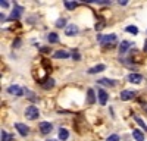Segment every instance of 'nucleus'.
Here are the masks:
<instances>
[{
  "instance_id": "nucleus-1",
  "label": "nucleus",
  "mask_w": 147,
  "mask_h": 141,
  "mask_svg": "<svg viewBox=\"0 0 147 141\" xmlns=\"http://www.w3.org/2000/svg\"><path fill=\"white\" fill-rule=\"evenodd\" d=\"M25 116H27V119L34 121L40 116V110L37 109L35 106H30V107H27V110H25Z\"/></svg>"
},
{
  "instance_id": "nucleus-2",
  "label": "nucleus",
  "mask_w": 147,
  "mask_h": 141,
  "mask_svg": "<svg viewBox=\"0 0 147 141\" xmlns=\"http://www.w3.org/2000/svg\"><path fill=\"white\" fill-rule=\"evenodd\" d=\"M100 43L106 47V46H113L115 41H116V35L115 34H109V35H102V37H99Z\"/></svg>"
},
{
  "instance_id": "nucleus-3",
  "label": "nucleus",
  "mask_w": 147,
  "mask_h": 141,
  "mask_svg": "<svg viewBox=\"0 0 147 141\" xmlns=\"http://www.w3.org/2000/svg\"><path fill=\"white\" fill-rule=\"evenodd\" d=\"M15 128H16V131L22 135V137H25V135H28V132H30V128L27 126V125H24V124H15Z\"/></svg>"
},
{
  "instance_id": "nucleus-4",
  "label": "nucleus",
  "mask_w": 147,
  "mask_h": 141,
  "mask_svg": "<svg viewBox=\"0 0 147 141\" xmlns=\"http://www.w3.org/2000/svg\"><path fill=\"white\" fill-rule=\"evenodd\" d=\"M52 129H53V125L50 122H40V131L41 134H49V132H52Z\"/></svg>"
},
{
  "instance_id": "nucleus-5",
  "label": "nucleus",
  "mask_w": 147,
  "mask_h": 141,
  "mask_svg": "<svg viewBox=\"0 0 147 141\" xmlns=\"http://www.w3.org/2000/svg\"><path fill=\"white\" fill-rule=\"evenodd\" d=\"M7 91H9L10 94H13V96H16V97H21L22 94H24V90H22L19 85H10V87L7 88Z\"/></svg>"
},
{
  "instance_id": "nucleus-6",
  "label": "nucleus",
  "mask_w": 147,
  "mask_h": 141,
  "mask_svg": "<svg viewBox=\"0 0 147 141\" xmlns=\"http://www.w3.org/2000/svg\"><path fill=\"white\" fill-rule=\"evenodd\" d=\"M134 97H136V93L131 91V90H125V91L121 93V100H124V101L131 100V99H134Z\"/></svg>"
},
{
  "instance_id": "nucleus-7",
  "label": "nucleus",
  "mask_w": 147,
  "mask_h": 141,
  "mask_svg": "<svg viewBox=\"0 0 147 141\" xmlns=\"http://www.w3.org/2000/svg\"><path fill=\"white\" fill-rule=\"evenodd\" d=\"M128 81L132 82V84H140L143 81V75L141 74H129L128 75Z\"/></svg>"
},
{
  "instance_id": "nucleus-8",
  "label": "nucleus",
  "mask_w": 147,
  "mask_h": 141,
  "mask_svg": "<svg viewBox=\"0 0 147 141\" xmlns=\"http://www.w3.org/2000/svg\"><path fill=\"white\" fill-rule=\"evenodd\" d=\"M65 34L66 35H75V34H78V27L74 25V23H71V25H68L65 28Z\"/></svg>"
},
{
  "instance_id": "nucleus-9",
  "label": "nucleus",
  "mask_w": 147,
  "mask_h": 141,
  "mask_svg": "<svg viewBox=\"0 0 147 141\" xmlns=\"http://www.w3.org/2000/svg\"><path fill=\"white\" fill-rule=\"evenodd\" d=\"M105 69H106L105 65H96V66H93V68L88 69V74H90V75H94V74H97V72H102V70H105Z\"/></svg>"
},
{
  "instance_id": "nucleus-10",
  "label": "nucleus",
  "mask_w": 147,
  "mask_h": 141,
  "mask_svg": "<svg viewBox=\"0 0 147 141\" xmlns=\"http://www.w3.org/2000/svg\"><path fill=\"white\" fill-rule=\"evenodd\" d=\"M99 101H100V104H106L107 103V93L105 91V90H99Z\"/></svg>"
},
{
  "instance_id": "nucleus-11",
  "label": "nucleus",
  "mask_w": 147,
  "mask_h": 141,
  "mask_svg": "<svg viewBox=\"0 0 147 141\" xmlns=\"http://www.w3.org/2000/svg\"><path fill=\"white\" fill-rule=\"evenodd\" d=\"M99 84H105V85H107V87H113V85H116V84H118V82H116L115 79L102 78V79H99Z\"/></svg>"
},
{
  "instance_id": "nucleus-12",
  "label": "nucleus",
  "mask_w": 147,
  "mask_h": 141,
  "mask_svg": "<svg viewBox=\"0 0 147 141\" xmlns=\"http://www.w3.org/2000/svg\"><path fill=\"white\" fill-rule=\"evenodd\" d=\"M68 137H69V131H68V129L60 128L59 129V140L60 141H65V140H68Z\"/></svg>"
},
{
  "instance_id": "nucleus-13",
  "label": "nucleus",
  "mask_w": 147,
  "mask_h": 141,
  "mask_svg": "<svg viewBox=\"0 0 147 141\" xmlns=\"http://www.w3.org/2000/svg\"><path fill=\"white\" fill-rule=\"evenodd\" d=\"M129 47H131V43H129V41H127V40L122 41L121 46H119V53H125V52L129 49Z\"/></svg>"
},
{
  "instance_id": "nucleus-14",
  "label": "nucleus",
  "mask_w": 147,
  "mask_h": 141,
  "mask_svg": "<svg viewBox=\"0 0 147 141\" xmlns=\"http://www.w3.org/2000/svg\"><path fill=\"white\" fill-rule=\"evenodd\" d=\"M132 135H134V138H136V141H144V134L140 131V129H134Z\"/></svg>"
},
{
  "instance_id": "nucleus-15",
  "label": "nucleus",
  "mask_w": 147,
  "mask_h": 141,
  "mask_svg": "<svg viewBox=\"0 0 147 141\" xmlns=\"http://www.w3.org/2000/svg\"><path fill=\"white\" fill-rule=\"evenodd\" d=\"M53 85H55V79H52V78H47V79L43 82V88H44V90L53 88Z\"/></svg>"
},
{
  "instance_id": "nucleus-16",
  "label": "nucleus",
  "mask_w": 147,
  "mask_h": 141,
  "mask_svg": "<svg viewBox=\"0 0 147 141\" xmlns=\"http://www.w3.org/2000/svg\"><path fill=\"white\" fill-rule=\"evenodd\" d=\"M63 3H65V7L68 10H72V9H75L78 6V2H71V0H65Z\"/></svg>"
},
{
  "instance_id": "nucleus-17",
  "label": "nucleus",
  "mask_w": 147,
  "mask_h": 141,
  "mask_svg": "<svg viewBox=\"0 0 147 141\" xmlns=\"http://www.w3.org/2000/svg\"><path fill=\"white\" fill-rule=\"evenodd\" d=\"M53 56H55L56 59H60V57H62V59H66V57H69V53L65 52V50H59V52H56Z\"/></svg>"
},
{
  "instance_id": "nucleus-18",
  "label": "nucleus",
  "mask_w": 147,
  "mask_h": 141,
  "mask_svg": "<svg viewBox=\"0 0 147 141\" xmlns=\"http://www.w3.org/2000/svg\"><path fill=\"white\" fill-rule=\"evenodd\" d=\"M2 141H12L13 140V135H10L9 132H6V131H2Z\"/></svg>"
},
{
  "instance_id": "nucleus-19",
  "label": "nucleus",
  "mask_w": 147,
  "mask_h": 141,
  "mask_svg": "<svg viewBox=\"0 0 147 141\" xmlns=\"http://www.w3.org/2000/svg\"><path fill=\"white\" fill-rule=\"evenodd\" d=\"M47 40L50 41V43H57L59 41V37H57L56 32H50V34H49V37H47Z\"/></svg>"
},
{
  "instance_id": "nucleus-20",
  "label": "nucleus",
  "mask_w": 147,
  "mask_h": 141,
  "mask_svg": "<svg viewBox=\"0 0 147 141\" xmlns=\"http://www.w3.org/2000/svg\"><path fill=\"white\" fill-rule=\"evenodd\" d=\"M87 96H88V103H90V104H93V103L96 101V96H94V91H93L91 88L87 91Z\"/></svg>"
},
{
  "instance_id": "nucleus-21",
  "label": "nucleus",
  "mask_w": 147,
  "mask_h": 141,
  "mask_svg": "<svg viewBox=\"0 0 147 141\" xmlns=\"http://www.w3.org/2000/svg\"><path fill=\"white\" fill-rule=\"evenodd\" d=\"M56 27H57V28H62V27L66 28V27H68V25H66V19H65V18L57 19V21H56Z\"/></svg>"
},
{
  "instance_id": "nucleus-22",
  "label": "nucleus",
  "mask_w": 147,
  "mask_h": 141,
  "mask_svg": "<svg viewBox=\"0 0 147 141\" xmlns=\"http://www.w3.org/2000/svg\"><path fill=\"white\" fill-rule=\"evenodd\" d=\"M22 12V7H18V6H15V9H13V12H12V18H19V13Z\"/></svg>"
},
{
  "instance_id": "nucleus-23",
  "label": "nucleus",
  "mask_w": 147,
  "mask_h": 141,
  "mask_svg": "<svg viewBox=\"0 0 147 141\" xmlns=\"http://www.w3.org/2000/svg\"><path fill=\"white\" fill-rule=\"evenodd\" d=\"M125 31H127V32H131V34H138V30H137V27H134V25H129V27H127V28H125Z\"/></svg>"
},
{
  "instance_id": "nucleus-24",
  "label": "nucleus",
  "mask_w": 147,
  "mask_h": 141,
  "mask_svg": "<svg viewBox=\"0 0 147 141\" xmlns=\"http://www.w3.org/2000/svg\"><path fill=\"white\" fill-rule=\"evenodd\" d=\"M106 141H119V135L118 134H112L110 137H107Z\"/></svg>"
},
{
  "instance_id": "nucleus-25",
  "label": "nucleus",
  "mask_w": 147,
  "mask_h": 141,
  "mask_svg": "<svg viewBox=\"0 0 147 141\" xmlns=\"http://www.w3.org/2000/svg\"><path fill=\"white\" fill-rule=\"evenodd\" d=\"M136 121H137V124H138L140 126H143L144 129H147V125L144 124V121H143V119H140V117H136Z\"/></svg>"
},
{
  "instance_id": "nucleus-26",
  "label": "nucleus",
  "mask_w": 147,
  "mask_h": 141,
  "mask_svg": "<svg viewBox=\"0 0 147 141\" xmlns=\"http://www.w3.org/2000/svg\"><path fill=\"white\" fill-rule=\"evenodd\" d=\"M0 6H2V7H7L9 2H7V0H2V2H0Z\"/></svg>"
},
{
  "instance_id": "nucleus-27",
  "label": "nucleus",
  "mask_w": 147,
  "mask_h": 141,
  "mask_svg": "<svg viewBox=\"0 0 147 141\" xmlns=\"http://www.w3.org/2000/svg\"><path fill=\"white\" fill-rule=\"evenodd\" d=\"M121 6H127L128 5V0H119V2H118Z\"/></svg>"
},
{
  "instance_id": "nucleus-28",
  "label": "nucleus",
  "mask_w": 147,
  "mask_h": 141,
  "mask_svg": "<svg viewBox=\"0 0 147 141\" xmlns=\"http://www.w3.org/2000/svg\"><path fill=\"white\" fill-rule=\"evenodd\" d=\"M103 28V22H99V23H96V30H102Z\"/></svg>"
},
{
  "instance_id": "nucleus-29",
  "label": "nucleus",
  "mask_w": 147,
  "mask_h": 141,
  "mask_svg": "<svg viewBox=\"0 0 147 141\" xmlns=\"http://www.w3.org/2000/svg\"><path fill=\"white\" fill-rule=\"evenodd\" d=\"M144 52H147V38L144 40Z\"/></svg>"
},
{
  "instance_id": "nucleus-30",
  "label": "nucleus",
  "mask_w": 147,
  "mask_h": 141,
  "mask_svg": "<svg viewBox=\"0 0 147 141\" xmlns=\"http://www.w3.org/2000/svg\"><path fill=\"white\" fill-rule=\"evenodd\" d=\"M41 52H43V53H47V52H49V49H47V47H43Z\"/></svg>"
},
{
  "instance_id": "nucleus-31",
  "label": "nucleus",
  "mask_w": 147,
  "mask_h": 141,
  "mask_svg": "<svg viewBox=\"0 0 147 141\" xmlns=\"http://www.w3.org/2000/svg\"><path fill=\"white\" fill-rule=\"evenodd\" d=\"M72 57H74V59H80V54H78V53H75V54H74Z\"/></svg>"
},
{
  "instance_id": "nucleus-32",
  "label": "nucleus",
  "mask_w": 147,
  "mask_h": 141,
  "mask_svg": "<svg viewBox=\"0 0 147 141\" xmlns=\"http://www.w3.org/2000/svg\"><path fill=\"white\" fill-rule=\"evenodd\" d=\"M49 141H57V140H49Z\"/></svg>"
}]
</instances>
